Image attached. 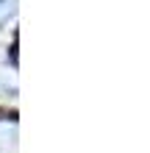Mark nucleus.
I'll return each mask as SVG.
<instances>
[{"label":"nucleus","mask_w":150,"mask_h":153,"mask_svg":"<svg viewBox=\"0 0 150 153\" xmlns=\"http://www.w3.org/2000/svg\"><path fill=\"white\" fill-rule=\"evenodd\" d=\"M0 153H17V125L0 120Z\"/></svg>","instance_id":"nucleus-1"},{"label":"nucleus","mask_w":150,"mask_h":153,"mask_svg":"<svg viewBox=\"0 0 150 153\" xmlns=\"http://www.w3.org/2000/svg\"><path fill=\"white\" fill-rule=\"evenodd\" d=\"M8 11H11V0H0V20H3Z\"/></svg>","instance_id":"nucleus-2"}]
</instances>
